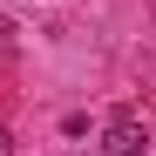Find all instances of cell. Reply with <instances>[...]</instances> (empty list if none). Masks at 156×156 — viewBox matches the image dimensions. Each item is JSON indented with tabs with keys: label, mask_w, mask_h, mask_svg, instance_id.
<instances>
[{
	"label": "cell",
	"mask_w": 156,
	"mask_h": 156,
	"mask_svg": "<svg viewBox=\"0 0 156 156\" xmlns=\"http://www.w3.org/2000/svg\"><path fill=\"white\" fill-rule=\"evenodd\" d=\"M102 156H149V122L136 109H115L102 129Z\"/></svg>",
	"instance_id": "obj_1"
}]
</instances>
